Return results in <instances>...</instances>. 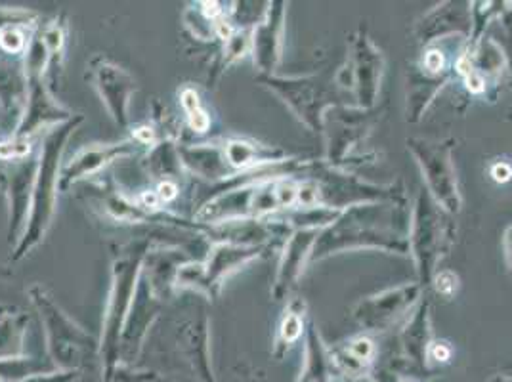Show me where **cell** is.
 Wrapping results in <instances>:
<instances>
[{"label": "cell", "instance_id": "1", "mask_svg": "<svg viewBox=\"0 0 512 382\" xmlns=\"http://www.w3.org/2000/svg\"><path fill=\"white\" fill-rule=\"evenodd\" d=\"M409 228L411 214L406 199L350 207L318 234L310 262L346 249H383L409 255Z\"/></svg>", "mask_w": 512, "mask_h": 382}, {"label": "cell", "instance_id": "2", "mask_svg": "<svg viewBox=\"0 0 512 382\" xmlns=\"http://www.w3.org/2000/svg\"><path fill=\"white\" fill-rule=\"evenodd\" d=\"M85 123L83 115H75L73 119L65 121L62 125H54L46 132L41 144V157L33 186V199L31 211L27 218V226L22 239L16 243L14 260H22L29 255L35 247H39L48 234L54 213H56V199L60 190V174H62V155L69 136L77 130L79 125Z\"/></svg>", "mask_w": 512, "mask_h": 382}, {"label": "cell", "instance_id": "3", "mask_svg": "<svg viewBox=\"0 0 512 382\" xmlns=\"http://www.w3.org/2000/svg\"><path fill=\"white\" fill-rule=\"evenodd\" d=\"M150 251L148 239H138L123 249V253L113 260L111 266V289L107 297L106 314H104V331L100 340L102 361V381L121 365V335L127 321L128 310L138 289L142 276L144 258Z\"/></svg>", "mask_w": 512, "mask_h": 382}, {"label": "cell", "instance_id": "4", "mask_svg": "<svg viewBox=\"0 0 512 382\" xmlns=\"http://www.w3.org/2000/svg\"><path fill=\"white\" fill-rule=\"evenodd\" d=\"M29 298L41 316L48 358L62 371H83L86 363L98 358L100 342L65 314L41 285L29 289Z\"/></svg>", "mask_w": 512, "mask_h": 382}, {"label": "cell", "instance_id": "5", "mask_svg": "<svg viewBox=\"0 0 512 382\" xmlns=\"http://www.w3.org/2000/svg\"><path fill=\"white\" fill-rule=\"evenodd\" d=\"M48 50L41 35V29L35 31L31 43L27 46L23 69L27 81V100L23 109L22 123L14 136L29 138L46 125H62L73 119L75 113L62 106L50 90L48 81Z\"/></svg>", "mask_w": 512, "mask_h": 382}, {"label": "cell", "instance_id": "6", "mask_svg": "<svg viewBox=\"0 0 512 382\" xmlns=\"http://www.w3.org/2000/svg\"><path fill=\"white\" fill-rule=\"evenodd\" d=\"M449 216L430 195L421 190L417 195L411 228H409V253L415 258L419 285H427L434 279L438 262L448 253L453 243V228Z\"/></svg>", "mask_w": 512, "mask_h": 382}, {"label": "cell", "instance_id": "7", "mask_svg": "<svg viewBox=\"0 0 512 382\" xmlns=\"http://www.w3.org/2000/svg\"><path fill=\"white\" fill-rule=\"evenodd\" d=\"M266 251V247L253 245H234V243H214L207 256L201 262H184L178 268L174 287L184 291L192 289L214 300L220 295L226 279L239 268L249 264Z\"/></svg>", "mask_w": 512, "mask_h": 382}, {"label": "cell", "instance_id": "8", "mask_svg": "<svg viewBox=\"0 0 512 382\" xmlns=\"http://www.w3.org/2000/svg\"><path fill=\"white\" fill-rule=\"evenodd\" d=\"M308 178H312L318 186L320 207L333 211H346L356 205L365 203H384V201H404V191H396V186H377L369 184L358 176L325 163L310 165Z\"/></svg>", "mask_w": 512, "mask_h": 382}, {"label": "cell", "instance_id": "9", "mask_svg": "<svg viewBox=\"0 0 512 382\" xmlns=\"http://www.w3.org/2000/svg\"><path fill=\"white\" fill-rule=\"evenodd\" d=\"M407 149L411 151L423 172L428 195L451 216L461 213L463 199L457 182V170L451 157L453 142L409 138Z\"/></svg>", "mask_w": 512, "mask_h": 382}, {"label": "cell", "instance_id": "10", "mask_svg": "<svg viewBox=\"0 0 512 382\" xmlns=\"http://www.w3.org/2000/svg\"><path fill=\"white\" fill-rule=\"evenodd\" d=\"M383 71V52L360 29L350 41V54L346 65L337 73L335 83L342 90L354 94L358 109L369 111L377 104Z\"/></svg>", "mask_w": 512, "mask_h": 382}, {"label": "cell", "instance_id": "11", "mask_svg": "<svg viewBox=\"0 0 512 382\" xmlns=\"http://www.w3.org/2000/svg\"><path fill=\"white\" fill-rule=\"evenodd\" d=\"M260 85L270 88L281 102L289 107L300 121L312 132L323 134L325 115L335 107L333 90L329 83H323L321 77H300V79H283V77H262L258 75Z\"/></svg>", "mask_w": 512, "mask_h": 382}, {"label": "cell", "instance_id": "12", "mask_svg": "<svg viewBox=\"0 0 512 382\" xmlns=\"http://www.w3.org/2000/svg\"><path fill=\"white\" fill-rule=\"evenodd\" d=\"M423 293V285L409 283L396 289H388L375 297L365 298L354 308V319L363 331L377 333L386 331L406 318L409 310L419 302Z\"/></svg>", "mask_w": 512, "mask_h": 382}, {"label": "cell", "instance_id": "13", "mask_svg": "<svg viewBox=\"0 0 512 382\" xmlns=\"http://www.w3.org/2000/svg\"><path fill=\"white\" fill-rule=\"evenodd\" d=\"M88 77L96 92L100 94L107 113L111 115L113 123L123 130L128 128V107L130 100L136 92V81L127 69L113 64L104 56H96L90 62Z\"/></svg>", "mask_w": 512, "mask_h": 382}, {"label": "cell", "instance_id": "14", "mask_svg": "<svg viewBox=\"0 0 512 382\" xmlns=\"http://www.w3.org/2000/svg\"><path fill=\"white\" fill-rule=\"evenodd\" d=\"M39 161H33V157H25L18 161L6 163L4 169H0V180L2 188L8 197L10 207V228H8V239L20 241L27 218L31 211V199H33V186L37 176Z\"/></svg>", "mask_w": 512, "mask_h": 382}, {"label": "cell", "instance_id": "15", "mask_svg": "<svg viewBox=\"0 0 512 382\" xmlns=\"http://www.w3.org/2000/svg\"><path fill=\"white\" fill-rule=\"evenodd\" d=\"M161 300L153 297L148 281L144 276H140L138 289L132 300V306L128 310L127 321L123 327L121 335V363L123 365H132L138 360L146 335L150 331L153 321L159 316L161 310Z\"/></svg>", "mask_w": 512, "mask_h": 382}, {"label": "cell", "instance_id": "16", "mask_svg": "<svg viewBox=\"0 0 512 382\" xmlns=\"http://www.w3.org/2000/svg\"><path fill=\"white\" fill-rule=\"evenodd\" d=\"M285 6V2H268L262 18L253 27L251 52L262 77L274 75L281 60Z\"/></svg>", "mask_w": 512, "mask_h": 382}, {"label": "cell", "instance_id": "17", "mask_svg": "<svg viewBox=\"0 0 512 382\" xmlns=\"http://www.w3.org/2000/svg\"><path fill=\"white\" fill-rule=\"evenodd\" d=\"M138 146L140 144L134 140H125L119 144H104V146H90V148L81 149L62 167L60 191H67L77 182H83L86 178L98 174L113 161L134 155Z\"/></svg>", "mask_w": 512, "mask_h": 382}, {"label": "cell", "instance_id": "18", "mask_svg": "<svg viewBox=\"0 0 512 382\" xmlns=\"http://www.w3.org/2000/svg\"><path fill=\"white\" fill-rule=\"evenodd\" d=\"M318 234L320 230H295L285 239V249L279 260L278 274L272 287L274 300L289 297V293L297 287L304 266L310 262Z\"/></svg>", "mask_w": 512, "mask_h": 382}, {"label": "cell", "instance_id": "19", "mask_svg": "<svg viewBox=\"0 0 512 382\" xmlns=\"http://www.w3.org/2000/svg\"><path fill=\"white\" fill-rule=\"evenodd\" d=\"M211 323L205 314L188 321L178 333V348L199 382H218L211 365Z\"/></svg>", "mask_w": 512, "mask_h": 382}, {"label": "cell", "instance_id": "20", "mask_svg": "<svg viewBox=\"0 0 512 382\" xmlns=\"http://www.w3.org/2000/svg\"><path fill=\"white\" fill-rule=\"evenodd\" d=\"M178 153L184 169L199 176L211 186H220L235 176L234 169L226 161L222 144H182L178 142Z\"/></svg>", "mask_w": 512, "mask_h": 382}, {"label": "cell", "instance_id": "21", "mask_svg": "<svg viewBox=\"0 0 512 382\" xmlns=\"http://www.w3.org/2000/svg\"><path fill=\"white\" fill-rule=\"evenodd\" d=\"M472 27L469 4L459 2H446L427 14L415 29V35L423 41L430 43L434 39H446L448 35L465 37V33Z\"/></svg>", "mask_w": 512, "mask_h": 382}, {"label": "cell", "instance_id": "22", "mask_svg": "<svg viewBox=\"0 0 512 382\" xmlns=\"http://www.w3.org/2000/svg\"><path fill=\"white\" fill-rule=\"evenodd\" d=\"M222 149L226 155V161L234 169L235 174L249 172V170L262 169L268 165H278L291 161L285 151L278 148H270L264 144H258L247 138H230L222 142Z\"/></svg>", "mask_w": 512, "mask_h": 382}, {"label": "cell", "instance_id": "23", "mask_svg": "<svg viewBox=\"0 0 512 382\" xmlns=\"http://www.w3.org/2000/svg\"><path fill=\"white\" fill-rule=\"evenodd\" d=\"M400 344L407 361L419 367L427 365L428 352L432 346V318L428 300H421L411 318L407 319L400 333Z\"/></svg>", "mask_w": 512, "mask_h": 382}, {"label": "cell", "instance_id": "24", "mask_svg": "<svg viewBox=\"0 0 512 382\" xmlns=\"http://www.w3.org/2000/svg\"><path fill=\"white\" fill-rule=\"evenodd\" d=\"M449 75H430L425 69H411L407 77V121L417 123L423 119L430 102L448 83Z\"/></svg>", "mask_w": 512, "mask_h": 382}, {"label": "cell", "instance_id": "25", "mask_svg": "<svg viewBox=\"0 0 512 382\" xmlns=\"http://www.w3.org/2000/svg\"><path fill=\"white\" fill-rule=\"evenodd\" d=\"M333 367L335 363L331 352L321 340L314 323H310L306 331V365L299 382H331Z\"/></svg>", "mask_w": 512, "mask_h": 382}, {"label": "cell", "instance_id": "26", "mask_svg": "<svg viewBox=\"0 0 512 382\" xmlns=\"http://www.w3.org/2000/svg\"><path fill=\"white\" fill-rule=\"evenodd\" d=\"M375 342L369 337H356L346 342L335 352H331L333 363L341 369L342 373L350 377H363L375 358Z\"/></svg>", "mask_w": 512, "mask_h": 382}, {"label": "cell", "instance_id": "27", "mask_svg": "<svg viewBox=\"0 0 512 382\" xmlns=\"http://www.w3.org/2000/svg\"><path fill=\"white\" fill-rule=\"evenodd\" d=\"M146 169L159 182H176L184 170L176 138H165L151 148L146 157Z\"/></svg>", "mask_w": 512, "mask_h": 382}, {"label": "cell", "instance_id": "28", "mask_svg": "<svg viewBox=\"0 0 512 382\" xmlns=\"http://www.w3.org/2000/svg\"><path fill=\"white\" fill-rule=\"evenodd\" d=\"M50 371H56V365L50 358L43 360L25 354L16 358H0V382H22Z\"/></svg>", "mask_w": 512, "mask_h": 382}, {"label": "cell", "instance_id": "29", "mask_svg": "<svg viewBox=\"0 0 512 382\" xmlns=\"http://www.w3.org/2000/svg\"><path fill=\"white\" fill-rule=\"evenodd\" d=\"M304 300L289 302L285 310V318L281 321L278 331V339L274 346V356L281 358L289 346H293L304 333Z\"/></svg>", "mask_w": 512, "mask_h": 382}, {"label": "cell", "instance_id": "30", "mask_svg": "<svg viewBox=\"0 0 512 382\" xmlns=\"http://www.w3.org/2000/svg\"><path fill=\"white\" fill-rule=\"evenodd\" d=\"M46 50H48V81L52 79L50 75L58 73V67H62L64 60L65 37H67V23L64 18H56L54 22L48 23L44 29H41Z\"/></svg>", "mask_w": 512, "mask_h": 382}, {"label": "cell", "instance_id": "31", "mask_svg": "<svg viewBox=\"0 0 512 382\" xmlns=\"http://www.w3.org/2000/svg\"><path fill=\"white\" fill-rule=\"evenodd\" d=\"M180 104H182V109H184L186 119H188V125H190L193 132L205 134L211 128V117L201 106L199 94L193 86H184L180 90Z\"/></svg>", "mask_w": 512, "mask_h": 382}, {"label": "cell", "instance_id": "32", "mask_svg": "<svg viewBox=\"0 0 512 382\" xmlns=\"http://www.w3.org/2000/svg\"><path fill=\"white\" fill-rule=\"evenodd\" d=\"M27 27H10L0 31V48L8 54H25L35 33H25Z\"/></svg>", "mask_w": 512, "mask_h": 382}, {"label": "cell", "instance_id": "33", "mask_svg": "<svg viewBox=\"0 0 512 382\" xmlns=\"http://www.w3.org/2000/svg\"><path fill=\"white\" fill-rule=\"evenodd\" d=\"M37 22V12L27 8L0 6V31L10 27H31Z\"/></svg>", "mask_w": 512, "mask_h": 382}, {"label": "cell", "instance_id": "34", "mask_svg": "<svg viewBox=\"0 0 512 382\" xmlns=\"http://www.w3.org/2000/svg\"><path fill=\"white\" fill-rule=\"evenodd\" d=\"M31 155V140L29 138H20V136H10L0 140V161L10 163L25 159Z\"/></svg>", "mask_w": 512, "mask_h": 382}, {"label": "cell", "instance_id": "35", "mask_svg": "<svg viewBox=\"0 0 512 382\" xmlns=\"http://www.w3.org/2000/svg\"><path fill=\"white\" fill-rule=\"evenodd\" d=\"M161 379L155 371H138L132 365H117L115 371L102 382H157Z\"/></svg>", "mask_w": 512, "mask_h": 382}, {"label": "cell", "instance_id": "36", "mask_svg": "<svg viewBox=\"0 0 512 382\" xmlns=\"http://www.w3.org/2000/svg\"><path fill=\"white\" fill-rule=\"evenodd\" d=\"M22 382H81V371H50V373H43V375H35L29 377Z\"/></svg>", "mask_w": 512, "mask_h": 382}, {"label": "cell", "instance_id": "37", "mask_svg": "<svg viewBox=\"0 0 512 382\" xmlns=\"http://www.w3.org/2000/svg\"><path fill=\"white\" fill-rule=\"evenodd\" d=\"M155 193H157V197H159L161 205H169V203H172V201L178 197L180 188H178V184H176V182L165 180V182H159V186H157Z\"/></svg>", "mask_w": 512, "mask_h": 382}, {"label": "cell", "instance_id": "38", "mask_svg": "<svg viewBox=\"0 0 512 382\" xmlns=\"http://www.w3.org/2000/svg\"><path fill=\"white\" fill-rule=\"evenodd\" d=\"M434 281H436L438 293L448 295V297L455 291V287H457V277H455V274H451V272H442L440 276L434 277Z\"/></svg>", "mask_w": 512, "mask_h": 382}, {"label": "cell", "instance_id": "39", "mask_svg": "<svg viewBox=\"0 0 512 382\" xmlns=\"http://www.w3.org/2000/svg\"><path fill=\"white\" fill-rule=\"evenodd\" d=\"M449 358H451V348H449L446 342H438V344L430 346L428 360L448 361Z\"/></svg>", "mask_w": 512, "mask_h": 382}, {"label": "cell", "instance_id": "40", "mask_svg": "<svg viewBox=\"0 0 512 382\" xmlns=\"http://www.w3.org/2000/svg\"><path fill=\"white\" fill-rule=\"evenodd\" d=\"M491 176H493L497 182H507L512 176V169L507 163H497V165L491 169Z\"/></svg>", "mask_w": 512, "mask_h": 382}, {"label": "cell", "instance_id": "41", "mask_svg": "<svg viewBox=\"0 0 512 382\" xmlns=\"http://www.w3.org/2000/svg\"><path fill=\"white\" fill-rule=\"evenodd\" d=\"M503 249H505V258H507V268L512 276V226L507 228L505 237H503Z\"/></svg>", "mask_w": 512, "mask_h": 382}, {"label": "cell", "instance_id": "42", "mask_svg": "<svg viewBox=\"0 0 512 382\" xmlns=\"http://www.w3.org/2000/svg\"><path fill=\"white\" fill-rule=\"evenodd\" d=\"M157 382H172V381H169V379H163V377H161V379H159V381Z\"/></svg>", "mask_w": 512, "mask_h": 382}, {"label": "cell", "instance_id": "43", "mask_svg": "<svg viewBox=\"0 0 512 382\" xmlns=\"http://www.w3.org/2000/svg\"><path fill=\"white\" fill-rule=\"evenodd\" d=\"M497 382H512V379H509V381H507V379H503V381H501V379H499V381Z\"/></svg>", "mask_w": 512, "mask_h": 382}, {"label": "cell", "instance_id": "44", "mask_svg": "<svg viewBox=\"0 0 512 382\" xmlns=\"http://www.w3.org/2000/svg\"><path fill=\"white\" fill-rule=\"evenodd\" d=\"M511 115H512V111H511Z\"/></svg>", "mask_w": 512, "mask_h": 382}]
</instances>
